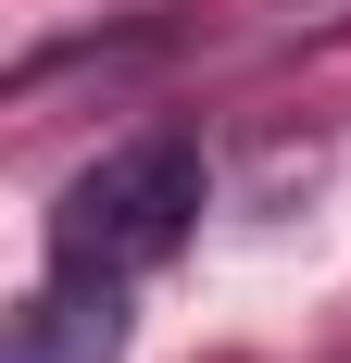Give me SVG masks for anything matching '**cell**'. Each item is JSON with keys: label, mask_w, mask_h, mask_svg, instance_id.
Returning <instances> with one entry per match:
<instances>
[{"label": "cell", "mask_w": 351, "mask_h": 363, "mask_svg": "<svg viewBox=\"0 0 351 363\" xmlns=\"http://www.w3.org/2000/svg\"><path fill=\"white\" fill-rule=\"evenodd\" d=\"M126 351V276H63L13 313V363H113Z\"/></svg>", "instance_id": "2"}, {"label": "cell", "mask_w": 351, "mask_h": 363, "mask_svg": "<svg viewBox=\"0 0 351 363\" xmlns=\"http://www.w3.org/2000/svg\"><path fill=\"white\" fill-rule=\"evenodd\" d=\"M188 225H201V150L176 138V125H151V138L101 150V163L63 188L50 263H63V276H151V263L188 251Z\"/></svg>", "instance_id": "1"}]
</instances>
